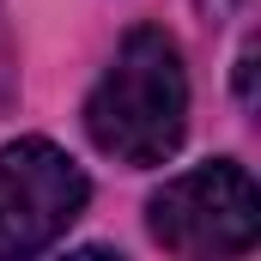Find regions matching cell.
Wrapping results in <instances>:
<instances>
[{"instance_id":"cell-3","label":"cell","mask_w":261,"mask_h":261,"mask_svg":"<svg viewBox=\"0 0 261 261\" xmlns=\"http://www.w3.org/2000/svg\"><path fill=\"white\" fill-rule=\"evenodd\" d=\"M85 170L49 140H12L0 146V261L43 255L61 243L67 225L85 213Z\"/></svg>"},{"instance_id":"cell-1","label":"cell","mask_w":261,"mask_h":261,"mask_svg":"<svg viewBox=\"0 0 261 261\" xmlns=\"http://www.w3.org/2000/svg\"><path fill=\"white\" fill-rule=\"evenodd\" d=\"M85 134L97 152H110L128 170L164 164L182 146V134H189V67H182V49L158 24H140L122 37L116 61L103 67V79L85 97Z\"/></svg>"},{"instance_id":"cell-2","label":"cell","mask_w":261,"mask_h":261,"mask_svg":"<svg viewBox=\"0 0 261 261\" xmlns=\"http://www.w3.org/2000/svg\"><path fill=\"white\" fill-rule=\"evenodd\" d=\"M152 243L170 255H243L261 237V195L237 158L195 164L146 200Z\"/></svg>"},{"instance_id":"cell-4","label":"cell","mask_w":261,"mask_h":261,"mask_svg":"<svg viewBox=\"0 0 261 261\" xmlns=\"http://www.w3.org/2000/svg\"><path fill=\"white\" fill-rule=\"evenodd\" d=\"M237 91H243V103H255V49H243V61H237Z\"/></svg>"}]
</instances>
